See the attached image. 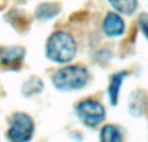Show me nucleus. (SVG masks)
I'll use <instances>...</instances> for the list:
<instances>
[{
    "label": "nucleus",
    "instance_id": "5",
    "mask_svg": "<svg viewBox=\"0 0 148 142\" xmlns=\"http://www.w3.org/2000/svg\"><path fill=\"white\" fill-rule=\"evenodd\" d=\"M25 56V50L20 46L0 48V64L9 69H17Z\"/></svg>",
    "mask_w": 148,
    "mask_h": 142
},
{
    "label": "nucleus",
    "instance_id": "4",
    "mask_svg": "<svg viewBox=\"0 0 148 142\" xmlns=\"http://www.w3.org/2000/svg\"><path fill=\"white\" fill-rule=\"evenodd\" d=\"M77 115L79 119L83 121L86 127L95 128L104 120L105 117V111L101 103L92 99H86V101L81 102L75 108Z\"/></svg>",
    "mask_w": 148,
    "mask_h": 142
},
{
    "label": "nucleus",
    "instance_id": "10",
    "mask_svg": "<svg viewBox=\"0 0 148 142\" xmlns=\"http://www.w3.org/2000/svg\"><path fill=\"white\" fill-rule=\"evenodd\" d=\"M42 89H43V82L36 77H31L27 82L23 83L22 91L25 95L30 97V95H34V94H38L39 91H42Z\"/></svg>",
    "mask_w": 148,
    "mask_h": 142
},
{
    "label": "nucleus",
    "instance_id": "9",
    "mask_svg": "<svg viewBox=\"0 0 148 142\" xmlns=\"http://www.w3.org/2000/svg\"><path fill=\"white\" fill-rule=\"evenodd\" d=\"M109 3L118 13L127 16L133 14L136 9V5H138L136 0H109Z\"/></svg>",
    "mask_w": 148,
    "mask_h": 142
},
{
    "label": "nucleus",
    "instance_id": "2",
    "mask_svg": "<svg viewBox=\"0 0 148 142\" xmlns=\"http://www.w3.org/2000/svg\"><path fill=\"white\" fill-rule=\"evenodd\" d=\"M52 82L57 90H78L88 82V72L86 68L79 67V65L64 67L53 74Z\"/></svg>",
    "mask_w": 148,
    "mask_h": 142
},
{
    "label": "nucleus",
    "instance_id": "7",
    "mask_svg": "<svg viewBox=\"0 0 148 142\" xmlns=\"http://www.w3.org/2000/svg\"><path fill=\"white\" fill-rule=\"evenodd\" d=\"M126 76H127V72L122 70V72H118L116 74H113L112 78H110V83H109V88H108V95H109L110 103L113 106L118 101V94H120L121 85H122V81L125 80Z\"/></svg>",
    "mask_w": 148,
    "mask_h": 142
},
{
    "label": "nucleus",
    "instance_id": "3",
    "mask_svg": "<svg viewBox=\"0 0 148 142\" xmlns=\"http://www.w3.org/2000/svg\"><path fill=\"white\" fill-rule=\"evenodd\" d=\"M34 133V121L27 114L16 112L9 119L7 138L9 142H29Z\"/></svg>",
    "mask_w": 148,
    "mask_h": 142
},
{
    "label": "nucleus",
    "instance_id": "8",
    "mask_svg": "<svg viewBox=\"0 0 148 142\" xmlns=\"http://www.w3.org/2000/svg\"><path fill=\"white\" fill-rule=\"evenodd\" d=\"M100 142H122L121 130L116 125H105L100 132Z\"/></svg>",
    "mask_w": 148,
    "mask_h": 142
},
{
    "label": "nucleus",
    "instance_id": "11",
    "mask_svg": "<svg viewBox=\"0 0 148 142\" xmlns=\"http://www.w3.org/2000/svg\"><path fill=\"white\" fill-rule=\"evenodd\" d=\"M139 25H140L142 31L144 33V35L148 39V14H142L139 18Z\"/></svg>",
    "mask_w": 148,
    "mask_h": 142
},
{
    "label": "nucleus",
    "instance_id": "6",
    "mask_svg": "<svg viewBox=\"0 0 148 142\" xmlns=\"http://www.w3.org/2000/svg\"><path fill=\"white\" fill-rule=\"evenodd\" d=\"M103 30L108 37H120L125 31V22L120 14L109 12L103 21Z\"/></svg>",
    "mask_w": 148,
    "mask_h": 142
},
{
    "label": "nucleus",
    "instance_id": "1",
    "mask_svg": "<svg viewBox=\"0 0 148 142\" xmlns=\"http://www.w3.org/2000/svg\"><path fill=\"white\" fill-rule=\"evenodd\" d=\"M46 54L55 63H69L75 57L77 44L73 37L64 31H57L49 37L46 46Z\"/></svg>",
    "mask_w": 148,
    "mask_h": 142
}]
</instances>
